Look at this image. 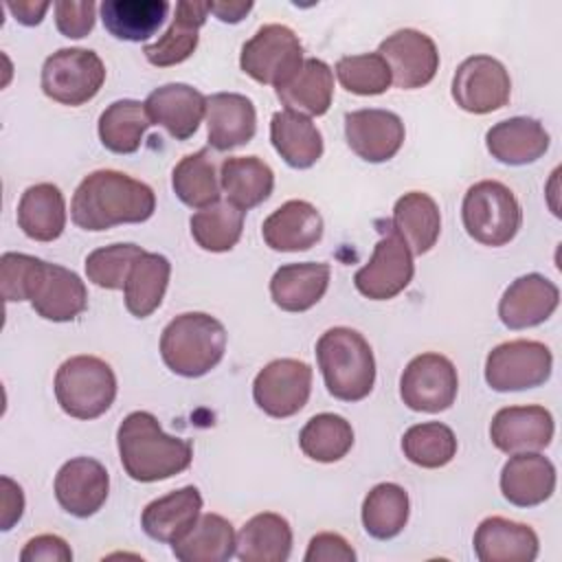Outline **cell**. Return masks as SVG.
<instances>
[{
  "label": "cell",
  "mask_w": 562,
  "mask_h": 562,
  "mask_svg": "<svg viewBox=\"0 0 562 562\" xmlns=\"http://www.w3.org/2000/svg\"><path fill=\"white\" fill-rule=\"evenodd\" d=\"M156 195L149 184L116 171L97 169L75 189L70 217L83 231H108L119 224H138L154 215Z\"/></svg>",
  "instance_id": "6da1fadb"
},
{
  "label": "cell",
  "mask_w": 562,
  "mask_h": 562,
  "mask_svg": "<svg viewBox=\"0 0 562 562\" xmlns=\"http://www.w3.org/2000/svg\"><path fill=\"white\" fill-rule=\"evenodd\" d=\"M116 446L123 470L138 483L171 479L184 472L193 459V446L182 437L167 435L147 411H134L121 422Z\"/></svg>",
  "instance_id": "7a4b0ae2"
},
{
  "label": "cell",
  "mask_w": 562,
  "mask_h": 562,
  "mask_svg": "<svg viewBox=\"0 0 562 562\" xmlns=\"http://www.w3.org/2000/svg\"><path fill=\"white\" fill-rule=\"evenodd\" d=\"M316 360L329 395L364 400L375 384V358L367 338L351 327H331L316 342Z\"/></svg>",
  "instance_id": "3957f363"
},
{
  "label": "cell",
  "mask_w": 562,
  "mask_h": 562,
  "mask_svg": "<svg viewBox=\"0 0 562 562\" xmlns=\"http://www.w3.org/2000/svg\"><path fill=\"white\" fill-rule=\"evenodd\" d=\"M226 351L224 325L204 312L178 314L160 334V356L169 371L200 378L220 364Z\"/></svg>",
  "instance_id": "277c9868"
},
{
  "label": "cell",
  "mask_w": 562,
  "mask_h": 562,
  "mask_svg": "<svg viewBox=\"0 0 562 562\" xmlns=\"http://www.w3.org/2000/svg\"><path fill=\"white\" fill-rule=\"evenodd\" d=\"M55 397L59 408L75 419L101 417L116 397V375L97 356H72L55 373Z\"/></svg>",
  "instance_id": "5b68a950"
},
{
  "label": "cell",
  "mask_w": 562,
  "mask_h": 562,
  "mask_svg": "<svg viewBox=\"0 0 562 562\" xmlns=\"http://www.w3.org/2000/svg\"><path fill=\"white\" fill-rule=\"evenodd\" d=\"M461 220L465 233L474 241L498 248L516 237L522 224V211L507 184L498 180H481L465 191Z\"/></svg>",
  "instance_id": "8992f818"
},
{
  "label": "cell",
  "mask_w": 562,
  "mask_h": 562,
  "mask_svg": "<svg viewBox=\"0 0 562 562\" xmlns=\"http://www.w3.org/2000/svg\"><path fill=\"white\" fill-rule=\"evenodd\" d=\"M42 90L61 105H83L105 81V66L90 48H59L44 59Z\"/></svg>",
  "instance_id": "52a82bcc"
},
{
  "label": "cell",
  "mask_w": 562,
  "mask_h": 562,
  "mask_svg": "<svg viewBox=\"0 0 562 562\" xmlns=\"http://www.w3.org/2000/svg\"><path fill=\"white\" fill-rule=\"evenodd\" d=\"M303 44L285 24H263L241 46L239 66L259 83L283 86L303 66Z\"/></svg>",
  "instance_id": "ba28073f"
},
{
  "label": "cell",
  "mask_w": 562,
  "mask_h": 562,
  "mask_svg": "<svg viewBox=\"0 0 562 562\" xmlns=\"http://www.w3.org/2000/svg\"><path fill=\"white\" fill-rule=\"evenodd\" d=\"M553 353L538 340H509L496 345L485 358V382L498 391H525L551 378Z\"/></svg>",
  "instance_id": "9c48e42d"
},
{
  "label": "cell",
  "mask_w": 562,
  "mask_h": 562,
  "mask_svg": "<svg viewBox=\"0 0 562 562\" xmlns=\"http://www.w3.org/2000/svg\"><path fill=\"white\" fill-rule=\"evenodd\" d=\"M413 252L393 224L386 222L382 237L373 246L371 259L356 270L353 285L371 301H389L413 281Z\"/></svg>",
  "instance_id": "30bf717a"
},
{
  "label": "cell",
  "mask_w": 562,
  "mask_h": 562,
  "mask_svg": "<svg viewBox=\"0 0 562 562\" xmlns=\"http://www.w3.org/2000/svg\"><path fill=\"white\" fill-rule=\"evenodd\" d=\"M457 391L459 378L452 360L435 351L415 356L400 378V397L417 413H441L450 408Z\"/></svg>",
  "instance_id": "8fae6325"
},
{
  "label": "cell",
  "mask_w": 562,
  "mask_h": 562,
  "mask_svg": "<svg viewBox=\"0 0 562 562\" xmlns=\"http://www.w3.org/2000/svg\"><path fill=\"white\" fill-rule=\"evenodd\" d=\"M312 393V367L296 358L268 362L252 382L255 404L270 417L285 419L296 415Z\"/></svg>",
  "instance_id": "7c38bea8"
},
{
  "label": "cell",
  "mask_w": 562,
  "mask_h": 562,
  "mask_svg": "<svg viewBox=\"0 0 562 562\" xmlns=\"http://www.w3.org/2000/svg\"><path fill=\"white\" fill-rule=\"evenodd\" d=\"M512 79L507 68L492 55L463 59L452 77V99L470 114L501 110L509 101Z\"/></svg>",
  "instance_id": "4fadbf2b"
},
{
  "label": "cell",
  "mask_w": 562,
  "mask_h": 562,
  "mask_svg": "<svg viewBox=\"0 0 562 562\" xmlns=\"http://www.w3.org/2000/svg\"><path fill=\"white\" fill-rule=\"evenodd\" d=\"M378 53L391 68L393 83L415 90L432 81L439 68V53L430 35L417 29H400L380 42Z\"/></svg>",
  "instance_id": "5bb4252c"
},
{
  "label": "cell",
  "mask_w": 562,
  "mask_h": 562,
  "mask_svg": "<svg viewBox=\"0 0 562 562\" xmlns=\"http://www.w3.org/2000/svg\"><path fill=\"white\" fill-rule=\"evenodd\" d=\"M402 119L382 108H364L345 114V136L353 154L367 162L391 160L404 143Z\"/></svg>",
  "instance_id": "9a60e30c"
},
{
  "label": "cell",
  "mask_w": 562,
  "mask_h": 562,
  "mask_svg": "<svg viewBox=\"0 0 562 562\" xmlns=\"http://www.w3.org/2000/svg\"><path fill=\"white\" fill-rule=\"evenodd\" d=\"M553 430V415L544 406H505L492 417L490 439L507 454L538 452L551 443Z\"/></svg>",
  "instance_id": "2e32d148"
},
{
  "label": "cell",
  "mask_w": 562,
  "mask_h": 562,
  "mask_svg": "<svg viewBox=\"0 0 562 562\" xmlns=\"http://www.w3.org/2000/svg\"><path fill=\"white\" fill-rule=\"evenodd\" d=\"M110 492L108 470L92 457L66 461L55 476V498L64 512L77 518L97 514Z\"/></svg>",
  "instance_id": "e0dca14e"
},
{
  "label": "cell",
  "mask_w": 562,
  "mask_h": 562,
  "mask_svg": "<svg viewBox=\"0 0 562 562\" xmlns=\"http://www.w3.org/2000/svg\"><path fill=\"white\" fill-rule=\"evenodd\" d=\"M560 303L558 285L538 274L529 272L509 283L498 301V318L509 329H527L544 323Z\"/></svg>",
  "instance_id": "ac0fdd59"
},
{
  "label": "cell",
  "mask_w": 562,
  "mask_h": 562,
  "mask_svg": "<svg viewBox=\"0 0 562 562\" xmlns=\"http://www.w3.org/2000/svg\"><path fill=\"white\" fill-rule=\"evenodd\" d=\"M29 301L42 318L68 323L88 307V290L77 272L44 261Z\"/></svg>",
  "instance_id": "d6986e66"
},
{
  "label": "cell",
  "mask_w": 562,
  "mask_h": 562,
  "mask_svg": "<svg viewBox=\"0 0 562 562\" xmlns=\"http://www.w3.org/2000/svg\"><path fill=\"white\" fill-rule=\"evenodd\" d=\"M323 215L305 200H288L261 224L266 246L279 252H299L316 246L323 237Z\"/></svg>",
  "instance_id": "ffe728a7"
},
{
  "label": "cell",
  "mask_w": 562,
  "mask_h": 562,
  "mask_svg": "<svg viewBox=\"0 0 562 562\" xmlns=\"http://www.w3.org/2000/svg\"><path fill=\"white\" fill-rule=\"evenodd\" d=\"M154 125H162L176 140L191 138L206 114V97L189 83H165L145 99Z\"/></svg>",
  "instance_id": "44dd1931"
},
{
  "label": "cell",
  "mask_w": 562,
  "mask_h": 562,
  "mask_svg": "<svg viewBox=\"0 0 562 562\" xmlns=\"http://www.w3.org/2000/svg\"><path fill=\"white\" fill-rule=\"evenodd\" d=\"M257 112L252 101L239 92H215L206 97L209 145L217 151H231L252 140Z\"/></svg>",
  "instance_id": "7402d4cb"
},
{
  "label": "cell",
  "mask_w": 562,
  "mask_h": 562,
  "mask_svg": "<svg viewBox=\"0 0 562 562\" xmlns=\"http://www.w3.org/2000/svg\"><path fill=\"white\" fill-rule=\"evenodd\" d=\"M538 533L503 516L481 520L474 531V553L481 562H531L538 558Z\"/></svg>",
  "instance_id": "603a6c76"
},
{
  "label": "cell",
  "mask_w": 562,
  "mask_h": 562,
  "mask_svg": "<svg viewBox=\"0 0 562 562\" xmlns=\"http://www.w3.org/2000/svg\"><path fill=\"white\" fill-rule=\"evenodd\" d=\"M555 468L538 452H516L501 470V492L516 507H533L551 498Z\"/></svg>",
  "instance_id": "cb8c5ba5"
},
{
  "label": "cell",
  "mask_w": 562,
  "mask_h": 562,
  "mask_svg": "<svg viewBox=\"0 0 562 562\" xmlns=\"http://www.w3.org/2000/svg\"><path fill=\"white\" fill-rule=\"evenodd\" d=\"M549 132L538 119L512 116L492 125L485 134V147L503 165H529L549 149Z\"/></svg>",
  "instance_id": "d4e9b609"
},
{
  "label": "cell",
  "mask_w": 562,
  "mask_h": 562,
  "mask_svg": "<svg viewBox=\"0 0 562 562\" xmlns=\"http://www.w3.org/2000/svg\"><path fill=\"white\" fill-rule=\"evenodd\" d=\"M200 509V490L195 485H184L147 503L140 516V527L151 540L173 544L195 525Z\"/></svg>",
  "instance_id": "484cf974"
},
{
  "label": "cell",
  "mask_w": 562,
  "mask_h": 562,
  "mask_svg": "<svg viewBox=\"0 0 562 562\" xmlns=\"http://www.w3.org/2000/svg\"><path fill=\"white\" fill-rule=\"evenodd\" d=\"M209 13H211L209 2L180 0L176 4L173 20H171L169 29L165 31V35L158 37V42L147 44L143 48L145 59L158 68L176 66V64H182L184 59H189L193 55V50L198 48L200 29L206 22Z\"/></svg>",
  "instance_id": "4316f807"
},
{
  "label": "cell",
  "mask_w": 562,
  "mask_h": 562,
  "mask_svg": "<svg viewBox=\"0 0 562 562\" xmlns=\"http://www.w3.org/2000/svg\"><path fill=\"white\" fill-rule=\"evenodd\" d=\"M329 266L323 261L285 263L270 279V296L283 312H305L327 292Z\"/></svg>",
  "instance_id": "83f0119b"
},
{
  "label": "cell",
  "mask_w": 562,
  "mask_h": 562,
  "mask_svg": "<svg viewBox=\"0 0 562 562\" xmlns=\"http://www.w3.org/2000/svg\"><path fill=\"white\" fill-rule=\"evenodd\" d=\"M274 92L285 110L305 116H323L334 99V72L323 59L310 57L283 86L274 88Z\"/></svg>",
  "instance_id": "f1b7e54d"
},
{
  "label": "cell",
  "mask_w": 562,
  "mask_h": 562,
  "mask_svg": "<svg viewBox=\"0 0 562 562\" xmlns=\"http://www.w3.org/2000/svg\"><path fill=\"white\" fill-rule=\"evenodd\" d=\"M18 226L29 239L53 241L66 228V200L57 184H31L18 202Z\"/></svg>",
  "instance_id": "f546056e"
},
{
  "label": "cell",
  "mask_w": 562,
  "mask_h": 562,
  "mask_svg": "<svg viewBox=\"0 0 562 562\" xmlns=\"http://www.w3.org/2000/svg\"><path fill=\"white\" fill-rule=\"evenodd\" d=\"M290 551L292 527L281 514H255L237 533L235 555L241 562H285Z\"/></svg>",
  "instance_id": "4dcf8cb0"
},
{
  "label": "cell",
  "mask_w": 562,
  "mask_h": 562,
  "mask_svg": "<svg viewBox=\"0 0 562 562\" xmlns=\"http://www.w3.org/2000/svg\"><path fill=\"white\" fill-rule=\"evenodd\" d=\"M270 140L277 154L294 169H307L323 156V136L310 116L279 110L270 121Z\"/></svg>",
  "instance_id": "1f68e13d"
},
{
  "label": "cell",
  "mask_w": 562,
  "mask_h": 562,
  "mask_svg": "<svg viewBox=\"0 0 562 562\" xmlns=\"http://www.w3.org/2000/svg\"><path fill=\"white\" fill-rule=\"evenodd\" d=\"M393 228L406 241L413 255L428 252L441 233V213L437 202L424 191H408L393 206Z\"/></svg>",
  "instance_id": "d6a6232c"
},
{
  "label": "cell",
  "mask_w": 562,
  "mask_h": 562,
  "mask_svg": "<svg viewBox=\"0 0 562 562\" xmlns=\"http://www.w3.org/2000/svg\"><path fill=\"white\" fill-rule=\"evenodd\" d=\"M220 184L228 202L248 211L270 198L274 173L259 156H228L220 165Z\"/></svg>",
  "instance_id": "836d02e7"
},
{
  "label": "cell",
  "mask_w": 562,
  "mask_h": 562,
  "mask_svg": "<svg viewBox=\"0 0 562 562\" xmlns=\"http://www.w3.org/2000/svg\"><path fill=\"white\" fill-rule=\"evenodd\" d=\"M237 533L220 514H202L195 525L171 544V551L182 562H226L235 555Z\"/></svg>",
  "instance_id": "e575fe53"
},
{
  "label": "cell",
  "mask_w": 562,
  "mask_h": 562,
  "mask_svg": "<svg viewBox=\"0 0 562 562\" xmlns=\"http://www.w3.org/2000/svg\"><path fill=\"white\" fill-rule=\"evenodd\" d=\"M105 31L125 42L149 40L169 13L167 0H105L101 2Z\"/></svg>",
  "instance_id": "d590c367"
},
{
  "label": "cell",
  "mask_w": 562,
  "mask_h": 562,
  "mask_svg": "<svg viewBox=\"0 0 562 562\" xmlns=\"http://www.w3.org/2000/svg\"><path fill=\"white\" fill-rule=\"evenodd\" d=\"M169 274H171L169 259L165 255L145 250L134 261L123 288L127 312L136 318H147L149 314H154L165 299Z\"/></svg>",
  "instance_id": "8d00e7d4"
},
{
  "label": "cell",
  "mask_w": 562,
  "mask_h": 562,
  "mask_svg": "<svg viewBox=\"0 0 562 562\" xmlns=\"http://www.w3.org/2000/svg\"><path fill=\"white\" fill-rule=\"evenodd\" d=\"M154 125L145 103L136 99H121L110 103L99 116L101 145L114 154H134L147 127Z\"/></svg>",
  "instance_id": "74e56055"
},
{
  "label": "cell",
  "mask_w": 562,
  "mask_h": 562,
  "mask_svg": "<svg viewBox=\"0 0 562 562\" xmlns=\"http://www.w3.org/2000/svg\"><path fill=\"white\" fill-rule=\"evenodd\" d=\"M408 494L397 483H378L362 501V527L375 540H391L408 522Z\"/></svg>",
  "instance_id": "f35d334b"
},
{
  "label": "cell",
  "mask_w": 562,
  "mask_h": 562,
  "mask_svg": "<svg viewBox=\"0 0 562 562\" xmlns=\"http://www.w3.org/2000/svg\"><path fill=\"white\" fill-rule=\"evenodd\" d=\"M171 187L178 200L191 209H206L220 202V182L206 147L180 158L171 173Z\"/></svg>",
  "instance_id": "ab89813d"
},
{
  "label": "cell",
  "mask_w": 562,
  "mask_h": 562,
  "mask_svg": "<svg viewBox=\"0 0 562 562\" xmlns=\"http://www.w3.org/2000/svg\"><path fill=\"white\" fill-rule=\"evenodd\" d=\"M299 446L305 457L321 463H334L351 450L353 428L342 415L318 413L301 428Z\"/></svg>",
  "instance_id": "60d3db41"
},
{
  "label": "cell",
  "mask_w": 562,
  "mask_h": 562,
  "mask_svg": "<svg viewBox=\"0 0 562 562\" xmlns=\"http://www.w3.org/2000/svg\"><path fill=\"white\" fill-rule=\"evenodd\" d=\"M244 213L233 202H215L191 215V237L202 250L226 252L231 250L244 231Z\"/></svg>",
  "instance_id": "b9f144b4"
},
{
  "label": "cell",
  "mask_w": 562,
  "mask_h": 562,
  "mask_svg": "<svg viewBox=\"0 0 562 562\" xmlns=\"http://www.w3.org/2000/svg\"><path fill=\"white\" fill-rule=\"evenodd\" d=\"M402 452L419 468H443L457 454V437L452 428L441 422L415 424L402 435Z\"/></svg>",
  "instance_id": "7bdbcfd3"
},
{
  "label": "cell",
  "mask_w": 562,
  "mask_h": 562,
  "mask_svg": "<svg viewBox=\"0 0 562 562\" xmlns=\"http://www.w3.org/2000/svg\"><path fill=\"white\" fill-rule=\"evenodd\" d=\"M336 77L347 92L373 97L389 90L393 75L380 53L347 55L336 61Z\"/></svg>",
  "instance_id": "ee69618b"
},
{
  "label": "cell",
  "mask_w": 562,
  "mask_h": 562,
  "mask_svg": "<svg viewBox=\"0 0 562 562\" xmlns=\"http://www.w3.org/2000/svg\"><path fill=\"white\" fill-rule=\"evenodd\" d=\"M145 250L136 244H110L86 257L88 279L105 290H123L134 261Z\"/></svg>",
  "instance_id": "f6af8a7d"
},
{
  "label": "cell",
  "mask_w": 562,
  "mask_h": 562,
  "mask_svg": "<svg viewBox=\"0 0 562 562\" xmlns=\"http://www.w3.org/2000/svg\"><path fill=\"white\" fill-rule=\"evenodd\" d=\"M44 259H37L33 255L24 252H4L0 257V285H2V296L13 303V301H29L33 285L37 281L40 268Z\"/></svg>",
  "instance_id": "bcb514c9"
},
{
  "label": "cell",
  "mask_w": 562,
  "mask_h": 562,
  "mask_svg": "<svg viewBox=\"0 0 562 562\" xmlns=\"http://www.w3.org/2000/svg\"><path fill=\"white\" fill-rule=\"evenodd\" d=\"M55 7V24L57 31L66 37L79 40L86 37L97 18V4L86 0V2H70V0H59L53 4Z\"/></svg>",
  "instance_id": "7dc6e473"
},
{
  "label": "cell",
  "mask_w": 562,
  "mask_h": 562,
  "mask_svg": "<svg viewBox=\"0 0 562 562\" xmlns=\"http://www.w3.org/2000/svg\"><path fill=\"white\" fill-rule=\"evenodd\" d=\"M303 560L305 562H353L356 551L340 533L323 531L310 540Z\"/></svg>",
  "instance_id": "c3c4849f"
},
{
  "label": "cell",
  "mask_w": 562,
  "mask_h": 562,
  "mask_svg": "<svg viewBox=\"0 0 562 562\" xmlns=\"http://www.w3.org/2000/svg\"><path fill=\"white\" fill-rule=\"evenodd\" d=\"M22 562H70L72 551L68 542L53 533H42L31 538L20 551Z\"/></svg>",
  "instance_id": "681fc988"
},
{
  "label": "cell",
  "mask_w": 562,
  "mask_h": 562,
  "mask_svg": "<svg viewBox=\"0 0 562 562\" xmlns=\"http://www.w3.org/2000/svg\"><path fill=\"white\" fill-rule=\"evenodd\" d=\"M0 485H2L0 529L9 531L22 518V514H24V494H22V487L13 479H9V476H2Z\"/></svg>",
  "instance_id": "f907efd6"
},
{
  "label": "cell",
  "mask_w": 562,
  "mask_h": 562,
  "mask_svg": "<svg viewBox=\"0 0 562 562\" xmlns=\"http://www.w3.org/2000/svg\"><path fill=\"white\" fill-rule=\"evenodd\" d=\"M50 2H33V0H26V2H9L7 9L15 15V20L20 24H26V26H35L42 22L44 13L48 11Z\"/></svg>",
  "instance_id": "816d5d0a"
},
{
  "label": "cell",
  "mask_w": 562,
  "mask_h": 562,
  "mask_svg": "<svg viewBox=\"0 0 562 562\" xmlns=\"http://www.w3.org/2000/svg\"><path fill=\"white\" fill-rule=\"evenodd\" d=\"M252 9V2H209V11L217 15L222 22H239L248 11Z\"/></svg>",
  "instance_id": "f5cc1de1"
}]
</instances>
